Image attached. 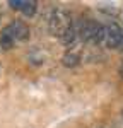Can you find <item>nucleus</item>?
I'll return each mask as SVG.
<instances>
[{"label":"nucleus","instance_id":"f257e3e1","mask_svg":"<svg viewBox=\"0 0 123 128\" xmlns=\"http://www.w3.org/2000/svg\"><path fill=\"white\" fill-rule=\"evenodd\" d=\"M29 34V28L22 20H12L0 32V50H10L17 41H28Z\"/></svg>","mask_w":123,"mask_h":128},{"label":"nucleus","instance_id":"f03ea898","mask_svg":"<svg viewBox=\"0 0 123 128\" xmlns=\"http://www.w3.org/2000/svg\"><path fill=\"white\" fill-rule=\"evenodd\" d=\"M77 26V38L87 44H94L99 46L104 43V24L99 20L94 19H87V20H80Z\"/></svg>","mask_w":123,"mask_h":128},{"label":"nucleus","instance_id":"7ed1b4c3","mask_svg":"<svg viewBox=\"0 0 123 128\" xmlns=\"http://www.w3.org/2000/svg\"><path fill=\"white\" fill-rule=\"evenodd\" d=\"M72 24H74V20H72L70 14L65 9H62V7L51 9L50 16H48V29H50V32L53 36H56L60 40Z\"/></svg>","mask_w":123,"mask_h":128},{"label":"nucleus","instance_id":"20e7f679","mask_svg":"<svg viewBox=\"0 0 123 128\" xmlns=\"http://www.w3.org/2000/svg\"><path fill=\"white\" fill-rule=\"evenodd\" d=\"M104 44L111 50H123V24L118 20H110L104 26Z\"/></svg>","mask_w":123,"mask_h":128},{"label":"nucleus","instance_id":"39448f33","mask_svg":"<svg viewBox=\"0 0 123 128\" xmlns=\"http://www.w3.org/2000/svg\"><path fill=\"white\" fill-rule=\"evenodd\" d=\"M7 4L10 9L22 12L26 17H32L38 10V2H34V0H9Z\"/></svg>","mask_w":123,"mask_h":128},{"label":"nucleus","instance_id":"423d86ee","mask_svg":"<svg viewBox=\"0 0 123 128\" xmlns=\"http://www.w3.org/2000/svg\"><path fill=\"white\" fill-rule=\"evenodd\" d=\"M62 63L67 67V68H74L80 63V56L75 53V51H67L63 56H62Z\"/></svg>","mask_w":123,"mask_h":128},{"label":"nucleus","instance_id":"0eeeda50","mask_svg":"<svg viewBox=\"0 0 123 128\" xmlns=\"http://www.w3.org/2000/svg\"><path fill=\"white\" fill-rule=\"evenodd\" d=\"M118 72H120V77L123 79V60H122V63H120V68H118Z\"/></svg>","mask_w":123,"mask_h":128},{"label":"nucleus","instance_id":"6e6552de","mask_svg":"<svg viewBox=\"0 0 123 128\" xmlns=\"http://www.w3.org/2000/svg\"><path fill=\"white\" fill-rule=\"evenodd\" d=\"M122 114H123V111H122Z\"/></svg>","mask_w":123,"mask_h":128}]
</instances>
